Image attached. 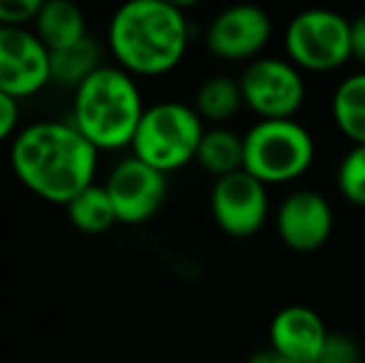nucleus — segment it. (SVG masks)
Returning <instances> with one entry per match:
<instances>
[{"label":"nucleus","instance_id":"nucleus-6","mask_svg":"<svg viewBox=\"0 0 365 363\" xmlns=\"http://www.w3.org/2000/svg\"><path fill=\"white\" fill-rule=\"evenodd\" d=\"M286 53L298 70L331 73L353 60L351 20L328 8H308L286 28Z\"/></svg>","mask_w":365,"mask_h":363},{"label":"nucleus","instance_id":"nucleus-18","mask_svg":"<svg viewBox=\"0 0 365 363\" xmlns=\"http://www.w3.org/2000/svg\"><path fill=\"white\" fill-rule=\"evenodd\" d=\"M333 122L353 142L365 145V70L348 75L333 92Z\"/></svg>","mask_w":365,"mask_h":363},{"label":"nucleus","instance_id":"nucleus-23","mask_svg":"<svg viewBox=\"0 0 365 363\" xmlns=\"http://www.w3.org/2000/svg\"><path fill=\"white\" fill-rule=\"evenodd\" d=\"M20 132V102L10 95L0 92V145L13 142V137Z\"/></svg>","mask_w":365,"mask_h":363},{"label":"nucleus","instance_id":"nucleus-11","mask_svg":"<svg viewBox=\"0 0 365 363\" xmlns=\"http://www.w3.org/2000/svg\"><path fill=\"white\" fill-rule=\"evenodd\" d=\"M271 18L264 8L249 3L229 5L207 28V48L219 60H256L271 40Z\"/></svg>","mask_w":365,"mask_h":363},{"label":"nucleus","instance_id":"nucleus-4","mask_svg":"<svg viewBox=\"0 0 365 363\" xmlns=\"http://www.w3.org/2000/svg\"><path fill=\"white\" fill-rule=\"evenodd\" d=\"M204 120L192 105L177 100L154 102L145 110L132 140V157L159 170L162 175L177 172L197 160Z\"/></svg>","mask_w":365,"mask_h":363},{"label":"nucleus","instance_id":"nucleus-14","mask_svg":"<svg viewBox=\"0 0 365 363\" xmlns=\"http://www.w3.org/2000/svg\"><path fill=\"white\" fill-rule=\"evenodd\" d=\"M33 33L50 53L77 45L90 35L85 13L80 5L70 3V0H50V3L40 5V13L33 23Z\"/></svg>","mask_w":365,"mask_h":363},{"label":"nucleus","instance_id":"nucleus-20","mask_svg":"<svg viewBox=\"0 0 365 363\" xmlns=\"http://www.w3.org/2000/svg\"><path fill=\"white\" fill-rule=\"evenodd\" d=\"M338 189L351 204L365 209V145H353L341 160Z\"/></svg>","mask_w":365,"mask_h":363},{"label":"nucleus","instance_id":"nucleus-24","mask_svg":"<svg viewBox=\"0 0 365 363\" xmlns=\"http://www.w3.org/2000/svg\"><path fill=\"white\" fill-rule=\"evenodd\" d=\"M351 48L353 58L365 65V10L351 20Z\"/></svg>","mask_w":365,"mask_h":363},{"label":"nucleus","instance_id":"nucleus-25","mask_svg":"<svg viewBox=\"0 0 365 363\" xmlns=\"http://www.w3.org/2000/svg\"><path fill=\"white\" fill-rule=\"evenodd\" d=\"M246 363H293V361H289L286 356H281L279 351H274L269 346V349H261V351H256V354H251Z\"/></svg>","mask_w":365,"mask_h":363},{"label":"nucleus","instance_id":"nucleus-13","mask_svg":"<svg viewBox=\"0 0 365 363\" xmlns=\"http://www.w3.org/2000/svg\"><path fill=\"white\" fill-rule=\"evenodd\" d=\"M328 326L313 309L301 304L284 306L271 319V349L293 363H318L328 339Z\"/></svg>","mask_w":365,"mask_h":363},{"label":"nucleus","instance_id":"nucleus-21","mask_svg":"<svg viewBox=\"0 0 365 363\" xmlns=\"http://www.w3.org/2000/svg\"><path fill=\"white\" fill-rule=\"evenodd\" d=\"M40 0H0V28H33Z\"/></svg>","mask_w":365,"mask_h":363},{"label":"nucleus","instance_id":"nucleus-9","mask_svg":"<svg viewBox=\"0 0 365 363\" xmlns=\"http://www.w3.org/2000/svg\"><path fill=\"white\" fill-rule=\"evenodd\" d=\"M212 217L229 237H254L269 219V187L246 170L221 177L212 187Z\"/></svg>","mask_w":365,"mask_h":363},{"label":"nucleus","instance_id":"nucleus-22","mask_svg":"<svg viewBox=\"0 0 365 363\" xmlns=\"http://www.w3.org/2000/svg\"><path fill=\"white\" fill-rule=\"evenodd\" d=\"M358 361H361V349H358L356 341L346 334H333L331 331L318 363H358Z\"/></svg>","mask_w":365,"mask_h":363},{"label":"nucleus","instance_id":"nucleus-12","mask_svg":"<svg viewBox=\"0 0 365 363\" xmlns=\"http://www.w3.org/2000/svg\"><path fill=\"white\" fill-rule=\"evenodd\" d=\"M276 232L281 242L293 252H316L331 239V204L313 189H296L281 202L276 212Z\"/></svg>","mask_w":365,"mask_h":363},{"label":"nucleus","instance_id":"nucleus-1","mask_svg":"<svg viewBox=\"0 0 365 363\" xmlns=\"http://www.w3.org/2000/svg\"><path fill=\"white\" fill-rule=\"evenodd\" d=\"M100 152L70 120H38L20 127L10 142V170L35 197L68 207L95 184Z\"/></svg>","mask_w":365,"mask_h":363},{"label":"nucleus","instance_id":"nucleus-19","mask_svg":"<svg viewBox=\"0 0 365 363\" xmlns=\"http://www.w3.org/2000/svg\"><path fill=\"white\" fill-rule=\"evenodd\" d=\"M70 224L82 234H105L110 232L117 222L115 207L110 202V194L102 184H90L87 189H82L73 202L65 207Z\"/></svg>","mask_w":365,"mask_h":363},{"label":"nucleus","instance_id":"nucleus-17","mask_svg":"<svg viewBox=\"0 0 365 363\" xmlns=\"http://www.w3.org/2000/svg\"><path fill=\"white\" fill-rule=\"evenodd\" d=\"M192 107L204 122H212L214 127H221L244 107V95H241L239 80L229 78V75H212V78H207L197 88Z\"/></svg>","mask_w":365,"mask_h":363},{"label":"nucleus","instance_id":"nucleus-15","mask_svg":"<svg viewBox=\"0 0 365 363\" xmlns=\"http://www.w3.org/2000/svg\"><path fill=\"white\" fill-rule=\"evenodd\" d=\"M102 58L105 53H102L100 40H95L92 35L65 50H55L50 53V85L75 92L90 75H95L105 65Z\"/></svg>","mask_w":365,"mask_h":363},{"label":"nucleus","instance_id":"nucleus-3","mask_svg":"<svg viewBox=\"0 0 365 363\" xmlns=\"http://www.w3.org/2000/svg\"><path fill=\"white\" fill-rule=\"evenodd\" d=\"M147 105L140 83L117 65H102L73 92L70 122L97 152L132 147Z\"/></svg>","mask_w":365,"mask_h":363},{"label":"nucleus","instance_id":"nucleus-10","mask_svg":"<svg viewBox=\"0 0 365 363\" xmlns=\"http://www.w3.org/2000/svg\"><path fill=\"white\" fill-rule=\"evenodd\" d=\"M50 85V50L33 28H0V92L28 100Z\"/></svg>","mask_w":365,"mask_h":363},{"label":"nucleus","instance_id":"nucleus-2","mask_svg":"<svg viewBox=\"0 0 365 363\" xmlns=\"http://www.w3.org/2000/svg\"><path fill=\"white\" fill-rule=\"evenodd\" d=\"M189 38V18L169 0H132L107 23V50L132 78H159L177 70Z\"/></svg>","mask_w":365,"mask_h":363},{"label":"nucleus","instance_id":"nucleus-7","mask_svg":"<svg viewBox=\"0 0 365 363\" xmlns=\"http://www.w3.org/2000/svg\"><path fill=\"white\" fill-rule=\"evenodd\" d=\"M244 105L261 120H293L306 102V83L291 60L256 58L239 78Z\"/></svg>","mask_w":365,"mask_h":363},{"label":"nucleus","instance_id":"nucleus-5","mask_svg":"<svg viewBox=\"0 0 365 363\" xmlns=\"http://www.w3.org/2000/svg\"><path fill=\"white\" fill-rule=\"evenodd\" d=\"M313 157L311 132L296 120H261L244 135V170L266 187L298 180Z\"/></svg>","mask_w":365,"mask_h":363},{"label":"nucleus","instance_id":"nucleus-16","mask_svg":"<svg viewBox=\"0 0 365 363\" xmlns=\"http://www.w3.org/2000/svg\"><path fill=\"white\" fill-rule=\"evenodd\" d=\"M197 162L212 177H229L244 170V137L229 127H212L199 142Z\"/></svg>","mask_w":365,"mask_h":363},{"label":"nucleus","instance_id":"nucleus-8","mask_svg":"<svg viewBox=\"0 0 365 363\" xmlns=\"http://www.w3.org/2000/svg\"><path fill=\"white\" fill-rule=\"evenodd\" d=\"M102 187L110 194L117 222L137 227V224L149 222L162 209L169 184L167 175L130 155L112 165Z\"/></svg>","mask_w":365,"mask_h":363}]
</instances>
